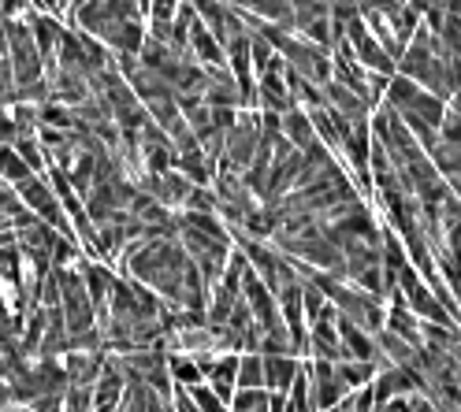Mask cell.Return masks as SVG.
<instances>
[{
	"mask_svg": "<svg viewBox=\"0 0 461 412\" xmlns=\"http://www.w3.org/2000/svg\"><path fill=\"white\" fill-rule=\"evenodd\" d=\"M309 372V398H312V412H328L335 405H342V398L350 394L342 387V379L335 375V364L324 361H305Z\"/></svg>",
	"mask_w": 461,
	"mask_h": 412,
	"instance_id": "1",
	"label": "cell"
},
{
	"mask_svg": "<svg viewBox=\"0 0 461 412\" xmlns=\"http://www.w3.org/2000/svg\"><path fill=\"white\" fill-rule=\"evenodd\" d=\"M127 387H131V379H127L120 357H104V368H101L97 387H94V412H120Z\"/></svg>",
	"mask_w": 461,
	"mask_h": 412,
	"instance_id": "2",
	"label": "cell"
},
{
	"mask_svg": "<svg viewBox=\"0 0 461 412\" xmlns=\"http://www.w3.org/2000/svg\"><path fill=\"white\" fill-rule=\"evenodd\" d=\"M294 38L331 52V4H294Z\"/></svg>",
	"mask_w": 461,
	"mask_h": 412,
	"instance_id": "3",
	"label": "cell"
},
{
	"mask_svg": "<svg viewBox=\"0 0 461 412\" xmlns=\"http://www.w3.org/2000/svg\"><path fill=\"white\" fill-rule=\"evenodd\" d=\"M380 8L387 15V26H391L394 41L406 49L417 38V31L424 26V4H380Z\"/></svg>",
	"mask_w": 461,
	"mask_h": 412,
	"instance_id": "4",
	"label": "cell"
},
{
	"mask_svg": "<svg viewBox=\"0 0 461 412\" xmlns=\"http://www.w3.org/2000/svg\"><path fill=\"white\" fill-rule=\"evenodd\" d=\"M265 361V390L268 394H286L302 375V357H261Z\"/></svg>",
	"mask_w": 461,
	"mask_h": 412,
	"instance_id": "5",
	"label": "cell"
},
{
	"mask_svg": "<svg viewBox=\"0 0 461 412\" xmlns=\"http://www.w3.org/2000/svg\"><path fill=\"white\" fill-rule=\"evenodd\" d=\"M279 130H283V138L291 141L298 153H309L312 145H321V141H316V130H312V123H309V115H305L302 108L286 112L283 120H279Z\"/></svg>",
	"mask_w": 461,
	"mask_h": 412,
	"instance_id": "6",
	"label": "cell"
},
{
	"mask_svg": "<svg viewBox=\"0 0 461 412\" xmlns=\"http://www.w3.org/2000/svg\"><path fill=\"white\" fill-rule=\"evenodd\" d=\"M335 375L342 379L346 390L357 394V390L372 387V379L380 375V368H376V364H361V361H342V364H335Z\"/></svg>",
	"mask_w": 461,
	"mask_h": 412,
	"instance_id": "7",
	"label": "cell"
},
{
	"mask_svg": "<svg viewBox=\"0 0 461 412\" xmlns=\"http://www.w3.org/2000/svg\"><path fill=\"white\" fill-rule=\"evenodd\" d=\"M167 372H171V382H176V390H194L205 382V372L197 368L194 357H167Z\"/></svg>",
	"mask_w": 461,
	"mask_h": 412,
	"instance_id": "8",
	"label": "cell"
},
{
	"mask_svg": "<svg viewBox=\"0 0 461 412\" xmlns=\"http://www.w3.org/2000/svg\"><path fill=\"white\" fill-rule=\"evenodd\" d=\"M239 390H265V361H261V353H242L239 357Z\"/></svg>",
	"mask_w": 461,
	"mask_h": 412,
	"instance_id": "9",
	"label": "cell"
},
{
	"mask_svg": "<svg viewBox=\"0 0 461 412\" xmlns=\"http://www.w3.org/2000/svg\"><path fill=\"white\" fill-rule=\"evenodd\" d=\"M12 149H15V157L31 167L34 175H45V153H41V145H38V134H19L15 141H12Z\"/></svg>",
	"mask_w": 461,
	"mask_h": 412,
	"instance_id": "10",
	"label": "cell"
},
{
	"mask_svg": "<svg viewBox=\"0 0 461 412\" xmlns=\"http://www.w3.org/2000/svg\"><path fill=\"white\" fill-rule=\"evenodd\" d=\"M230 412H272L268 390H239L230 401Z\"/></svg>",
	"mask_w": 461,
	"mask_h": 412,
	"instance_id": "11",
	"label": "cell"
},
{
	"mask_svg": "<svg viewBox=\"0 0 461 412\" xmlns=\"http://www.w3.org/2000/svg\"><path fill=\"white\" fill-rule=\"evenodd\" d=\"M186 398L194 401V408L197 412H230L212 390H209V382H201V387H194V390H186Z\"/></svg>",
	"mask_w": 461,
	"mask_h": 412,
	"instance_id": "12",
	"label": "cell"
},
{
	"mask_svg": "<svg viewBox=\"0 0 461 412\" xmlns=\"http://www.w3.org/2000/svg\"><path fill=\"white\" fill-rule=\"evenodd\" d=\"M171 412H197L194 401L186 398V390H176V398H171Z\"/></svg>",
	"mask_w": 461,
	"mask_h": 412,
	"instance_id": "13",
	"label": "cell"
},
{
	"mask_svg": "<svg viewBox=\"0 0 461 412\" xmlns=\"http://www.w3.org/2000/svg\"><path fill=\"white\" fill-rule=\"evenodd\" d=\"M0 26H5V15H0Z\"/></svg>",
	"mask_w": 461,
	"mask_h": 412,
	"instance_id": "14",
	"label": "cell"
}]
</instances>
